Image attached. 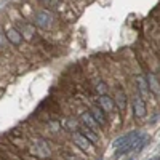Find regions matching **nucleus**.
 I'll use <instances>...</instances> for the list:
<instances>
[{
    "mask_svg": "<svg viewBox=\"0 0 160 160\" xmlns=\"http://www.w3.org/2000/svg\"><path fill=\"white\" fill-rule=\"evenodd\" d=\"M74 142H75L82 151H85V152H91L93 148H95V144H91V142H90V141H88V139H87L78 130L74 133Z\"/></svg>",
    "mask_w": 160,
    "mask_h": 160,
    "instance_id": "obj_4",
    "label": "nucleus"
},
{
    "mask_svg": "<svg viewBox=\"0 0 160 160\" xmlns=\"http://www.w3.org/2000/svg\"><path fill=\"white\" fill-rule=\"evenodd\" d=\"M135 135H138V131H130V133H127V135H123V136H120V138H117L114 142H112V148H118V146H122V144H125L131 136H135Z\"/></svg>",
    "mask_w": 160,
    "mask_h": 160,
    "instance_id": "obj_14",
    "label": "nucleus"
},
{
    "mask_svg": "<svg viewBox=\"0 0 160 160\" xmlns=\"http://www.w3.org/2000/svg\"><path fill=\"white\" fill-rule=\"evenodd\" d=\"M114 102H115V106L118 108V111H125L127 109V95H125L123 90H120V88L115 90Z\"/></svg>",
    "mask_w": 160,
    "mask_h": 160,
    "instance_id": "obj_8",
    "label": "nucleus"
},
{
    "mask_svg": "<svg viewBox=\"0 0 160 160\" xmlns=\"http://www.w3.org/2000/svg\"><path fill=\"white\" fill-rule=\"evenodd\" d=\"M64 128L68 130V131H77L80 127L77 125V120H75V118H68V120L64 122Z\"/></svg>",
    "mask_w": 160,
    "mask_h": 160,
    "instance_id": "obj_15",
    "label": "nucleus"
},
{
    "mask_svg": "<svg viewBox=\"0 0 160 160\" xmlns=\"http://www.w3.org/2000/svg\"><path fill=\"white\" fill-rule=\"evenodd\" d=\"M136 85H138V90L141 93V98H146L149 93V88H148V82H146L144 77H136Z\"/></svg>",
    "mask_w": 160,
    "mask_h": 160,
    "instance_id": "obj_12",
    "label": "nucleus"
},
{
    "mask_svg": "<svg viewBox=\"0 0 160 160\" xmlns=\"http://www.w3.org/2000/svg\"><path fill=\"white\" fill-rule=\"evenodd\" d=\"M98 106L102 109L104 114H111V112L114 111V108H115V102H114V99H112L111 96H108V95H99Z\"/></svg>",
    "mask_w": 160,
    "mask_h": 160,
    "instance_id": "obj_5",
    "label": "nucleus"
},
{
    "mask_svg": "<svg viewBox=\"0 0 160 160\" xmlns=\"http://www.w3.org/2000/svg\"><path fill=\"white\" fill-rule=\"evenodd\" d=\"M133 112H135V117L136 118H144L148 111H146V104H144V99L141 96H136L133 99Z\"/></svg>",
    "mask_w": 160,
    "mask_h": 160,
    "instance_id": "obj_6",
    "label": "nucleus"
},
{
    "mask_svg": "<svg viewBox=\"0 0 160 160\" xmlns=\"http://www.w3.org/2000/svg\"><path fill=\"white\" fill-rule=\"evenodd\" d=\"M21 35H22V38H26V40H32V37L35 35V26H31V24H22Z\"/></svg>",
    "mask_w": 160,
    "mask_h": 160,
    "instance_id": "obj_13",
    "label": "nucleus"
},
{
    "mask_svg": "<svg viewBox=\"0 0 160 160\" xmlns=\"http://www.w3.org/2000/svg\"><path fill=\"white\" fill-rule=\"evenodd\" d=\"M78 131L80 133H82V135L91 142V144H98V135H96V133H95V130H91V128H88V127H82V128H78Z\"/></svg>",
    "mask_w": 160,
    "mask_h": 160,
    "instance_id": "obj_10",
    "label": "nucleus"
},
{
    "mask_svg": "<svg viewBox=\"0 0 160 160\" xmlns=\"http://www.w3.org/2000/svg\"><path fill=\"white\" fill-rule=\"evenodd\" d=\"M40 3H43L45 7H50V5H53V0H38Z\"/></svg>",
    "mask_w": 160,
    "mask_h": 160,
    "instance_id": "obj_17",
    "label": "nucleus"
},
{
    "mask_svg": "<svg viewBox=\"0 0 160 160\" xmlns=\"http://www.w3.org/2000/svg\"><path fill=\"white\" fill-rule=\"evenodd\" d=\"M80 120L83 122V127H88V128H91V130H96V128L99 127V125H98V122L91 117V114H90V112H83L82 115H80Z\"/></svg>",
    "mask_w": 160,
    "mask_h": 160,
    "instance_id": "obj_11",
    "label": "nucleus"
},
{
    "mask_svg": "<svg viewBox=\"0 0 160 160\" xmlns=\"http://www.w3.org/2000/svg\"><path fill=\"white\" fill-rule=\"evenodd\" d=\"M158 160H160V157H158Z\"/></svg>",
    "mask_w": 160,
    "mask_h": 160,
    "instance_id": "obj_20",
    "label": "nucleus"
},
{
    "mask_svg": "<svg viewBox=\"0 0 160 160\" xmlns=\"http://www.w3.org/2000/svg\"><path fill=\"white\" fill-rule=\"evenodd\" d=\"M99 160H102V158H99Z\"/></svg>",
    "mask_w": 160,
    "mask_h": 160,
    "instance_id": "obj_18",
    "label": "nucleus"
},
{
    "mask_svg": "<svg viewBox=\"0 0 160 160\" xmlns=\"http://www.w3.org/2000/svg\"><path fill=\"white\" fill-rule=\"evenodd\" d=\"M96 91L99 93V95H106V91H108V85H106L104 82H99L96 85Z\"/></svg>",
    "mask_w": 160,
    "mask_h": 160,
    "instance_id": "obj_16",
    "label": "nucleus"
},
{
    "mask_svg": "<svg viewBox=\"0 0 160 160\" xmlns=\"http://www.w3.org/2000/svg\"><path fill=\"white\" fill-rule=\"evenodd\" d=\"M130 160H133V158H130Z\"/></svg>",
    "mask_w": 160,
    "mask_h": 160,
    "instance_id": "obj_19",
    "label": "nucleus"
},
{
    "mask_svg": "<svg viewBox=\"0 0 160 160\" xmlns=\"http://www.w3.org/2000/svg\"><path fill=\"white\" fill-rule=\"evenodd\" d=\"M35 26L40 29H51V26L53 22H55V19H53V15L51 13H48L47 10H42V11H38L37 15H35V19H34Z\"/></svg>",
    "mask_w": 160,
    "mask_h": 160,
    "instance_id": "obj_1",
    "label": "nucleus"
},
{
    "mask_svg": "<svg viewBox=\"0 0 160 160\" xmlns=\"http://www.w3.org/2000/svg\"><path fill=\"white\" fill-rule=\"evenodd\" d=\"M31 152L40 158H47L51 155V151H50V146L43 141V139H38L32 144V148H31Z\"/></svg>",
    "mask_w": 160,
    "mask_h": 160,
    "instance_id": "obj_2",
    "label": "nucleus"
},
{
    "mask_svg": "<svg viewBox=\"0 0 160 160\" xmlns=\"http://www.w3.org/2000/svg\"><path fill=\"white\" fill-rule=\"evenodd\" d=\"M90 114H91V117H93V118H95L96 122H98V125H99V127H102V125L108 123V118H106V114L102 112V109L99 108V106H98V108H93V109L90 111Z\"/></svg>",
    "mask_w": 160,
    "mask_h": 160,
    "instance_id": "obj_9",
    "label": "nucleus"
},
{
    "mask_svg": "<svg viewBox=\"0 0 160 160\" xmlns=\"http://www.w3.org/2000/svg\"><path fill=\"white\" fill-rule=\"evenodd\" d=\"M146 82H148V88L151 93H154L155 96H160V80L155 77V74H148L146 77Z\"/></svg>",
    "mask_w": 160,
    "mask_h": 160,
    "instance_id": "obj_7",
    "label": "nucleus"
},
{
    "mask_svg": "<svg viewBox=\"0 0 160 160\" xmlns=\"http://www.w3.org/2000/svg\"><path fill=\"white\" fill-rule=\"evenodd\" d=\"M5 38L8 40L11 45H15V47H19L22 43V40H24L21 32L16 28H13V26H7V28H5Z\"/></svg>",
    "mask_w": 160,
    "mask_h": 160,
    "instance_id": "obj_3",
    "label": "nucleus"
}]
</instances>
